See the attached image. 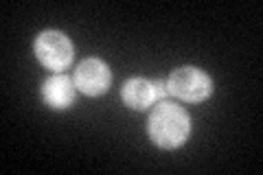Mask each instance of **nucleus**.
Instances as JSON below:
<instances>
[{"mask_svg": "<svg viewBox=\"0 0 263 175\" xmlns=\"http://www.w3.org/2000/svg\"><path fill=\"white\" fill-rule=\"evenodd\" d=\"M189 131H191V121L189 114L176 103L162 101L154 107L149 116V136L162 149H176L186 143Z\"/></svg>", "mask_w": 263, "mask_h": 175, "instance_id": "1", "label": "nucleus"}, {"mask_svg": "<svg viewBox=\"0 0 263 175\" xmlns=\"http://www.w3.org/2000/svg\"><path fill=\"white\" fill-rule=\"evenodd\" d=\"M167 86L171 94L182 99L186 103H202L213 92L211 77L204 70L193 68V66H184V68L174 70Z\"/></svg>", "mask_w": 263, "mask_h": 175, "instance_id": "2", "label": "nucleus"}, {"mask_svg": "<svg viewBox=\"0 0 263 175\" xmlns=\"http://www.w3.org/2000/svg\"><path fill=\"white\" fill-rule=\"evenodd\" d=\"M35 55L48 70H64L72 62V42L62 31H44L35 40Z\"/></svg>", "mask_w": 263, "mask_h": 175, "instance_id": "3", "label": "nucleus"}, {"mask_svg": "<svg viewBox=\"0 0 263 175\" xmlns=\"http://www.w3.org/2000/svg\"><path fill=\"white\" fill-rule=\"evenodd\" d=\"M112 83V72L105 66V62L97 60V57H90L84 60L77 70H75V88L79 92H84L88 96H99L103 92H108Z\"/></svg>", "mask_w": 263, "mask_h": 175, "instance_id": "4", "label": "nucleus"}, {"mask_svg": "<svg viewBox=\"0 0 263 175\" xmlns=\"http://www.w3.org/2000/svg\"><path fill=\"white\" fill-rule=\"evenodd\" d=\"M42 99L53 110H66V107H70L72 101H75V83L66 77V74H55V77L44 81Z\"/></svg>", "mask_w": 263, "mask_h": 175, "instance_id": "5", "label": "nucleus"}, {"mask_svg": "<svg viewBox=\"0 0 263 175\" xmlns=\"http://www.w3.org/2000/svg\"><path fill=\"white\" fill-rule=\"evenodd\" d=\"M121 99L132 110H147L149 105H154V101H158V99H156L154 83H149L143 77H134V79H127L123 83Z\"/></svg>", "mask_w": 263, "mask_h": 175, "instance_id": "6", "label": "nucleus"}, {"mask_svg": "<svg viewBox=\"0 0 263 175\" xmlns=\"http://www.w3.org/2000/svg\"><path fill=\"white\" fill-rule=\"evenodd\" d=\"M154 88H156V99H158V101H164V96H167V90H169L167 81H156Z\"/></svg>", "mask_w": 263, "mask_h": 175, "instance_id": "7", "label": "nucleus"}]
</instances>
